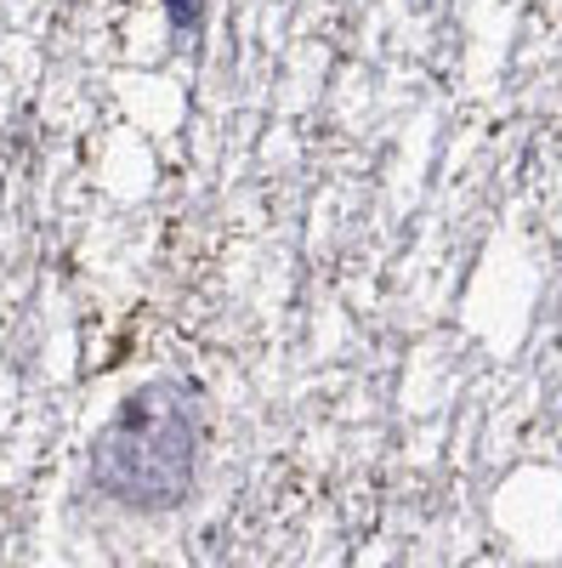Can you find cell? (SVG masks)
<instances>
[{"instance_id":"cell-1","label":"cell","mask_w":562,"mask_h":568,"mask_svg":"<svg viewBox=\"0 0 562 568\" xmlns=\"http://www.w3.org/2000/svg\"><path fill=\"white\" fill-rule=\"evenodd\" d=\"M205 438L211 420L200 387L154 375L131 387L103 420V433L91 438L85 484L125 517H171L200 495Z\"/></svg>"},{"instance_id":"cell-2","label":"cell","mask_w":562,"mask_h":568,"mask_svg":"<svg viewBox=\"0 0 562 568\" xmlns=\"http://www.w3.org/2000/svg\"><path fill=\"white\" fill-rule=\"evenodd\" d=\"M160 12H165V29L171 34H194L211 18V0H160Z\"/></svg>"}]
</instances>
